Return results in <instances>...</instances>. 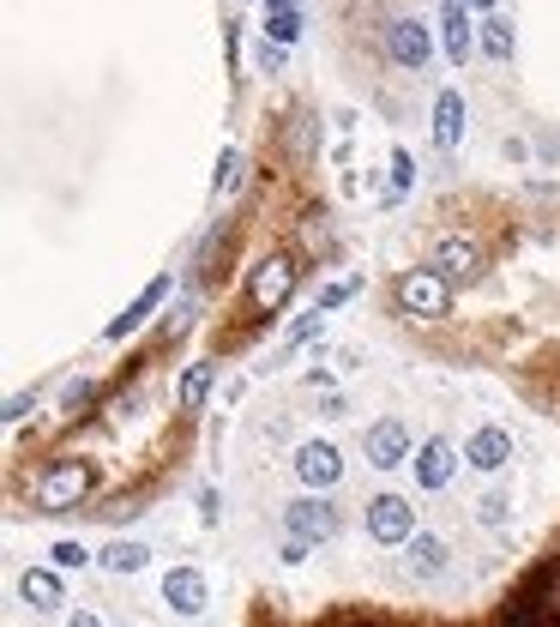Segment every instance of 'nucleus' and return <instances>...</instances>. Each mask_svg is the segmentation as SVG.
<instances>
[{
    "mask_svg": "<svg viewBox=\"0 0 560 627\" xmlns=\"http://www.w3.org/2000/svg\"><path fill=\"white\" fill-rule=\"evenodd\" d=\"M85 495H91V465H85V458H54V465H42L37 483H30L37 513H66Z\"/></svg>",
    "mask_w": 560,
    "mask_h": 627,
    "instance_id": "1",
    "label": "nucleus"
},
{
    "mask_svg": "<svg viewBox=\"0 0 560 627\" xmlns=\"http://www.w3.org/2000/svg\"><path fill=\"white\" fill-rule=\"evenodd\" d=\"M391 296H398V314H410V320H446V314H452V284H446L434 266L405 272Z\"/></svg>",
    "mask_w": 560,
    "mask_h": 627,
    "instance_id": "2",
    "label": "nucleus"
},
{
    "mask_svg": "<svg viewBox=\"0 0 560 627\" xmlns=\"http://www.w3.org/2000/svg\"><path fill=\"white\" fill-rule=\"evenodd\" d=\"M296 278H301V266L289 260V254H272V260L253 266V278H248L253 314H277V308H284V302L296 296Z\"/></svg>",
    "mask_w": 560,
    "mask_h": 627,
    "instance_id": "3",
    "label": "nucleus"
},
{
    "mask_svg": "<svg viewBox=\"0 0 560 627\" xmlns=\"http://www.w3.org/2000/svg\"><path fill=\"white\" fill-rule=\"evenodd\" d=\"M368 537L386 549H405L410 537H416V507H410L405 495H374L368 501Z\"/></svg>",
    "mask_w": 560,
    "mask_h": 627,
    "instance_id": "4",
    "label": "nucleus"
},
{
    "mask_svg": "<svg viewBox=\"0 0 560 627\" xmlns=\"http://www.w3.org/2000/svg\"><path fill=\"white\" fill-rule=\"evenodd\" d=\"M284 531L301 537V543H332L338 537V507L326 495H301L284 507Z\"/></svg>",
    "mask_w": 560,
    "mask_h": 627,
    "instance_id": "5",
    "label": "nucleus"
},
{
    "mask_svg": "<svg viewBox=\"0 0 560 627\" xmlns=\"http://www.w3.org/2000/svg\"><path fill=\"white\" fill-rule=\"evenodd\" d=\"M362 453H368V465H374V470H398V465L416 458V453H410V429L398 417H379L374 429L362 434Z\"/></svg>",
    "mask_w": 560,
    "mask_h": 627,
    "instance_id": "6",
    "label": "nucleus"
},
{
    "mask_svg": "<svg viewBox=\"0 0 560 627\" xmlns=\"http://www.w3.org/2000/svg\"><path fill=\"white\" fill-rule=\"evenodd\" d=\"M386 54L398 66H410V73H422V66H428V54H434L428 25H422V19H391V25H386Z\"/></svg>",
    "mask_w": 560,
    "mask_h": 627,
    "instance_id": "7",
    "label": "nucleus"
},
{
    "mask_svg": "<svg viewBox=\"0 0 560 627\" xmlns=\"http://www.w3.org/2000/svg\"><path fill=\"white\" fill-rule=\"evenodd\" d=\"M296 477L308 489H320V495H326V489H338V477H344L338 446H332V441H301L296 446Z\"/></svg>",
    "mask_w": 560,
    "mask_h": 627,
    "instance_id": "8",
    "label": "nucleus"
},
{
    "mask_svg": "<svg viewBox=\"0 0 560 627\" xmlns=\"http://www.w3.org/2000/svg\"><path fill=\"white\" fill-rule=\"evenodd\" d=\"M434 272L446 278V284H470V278L483 272V248H476V242H470V235H446L440 248H434Z\"/></svg>",
    "mask_w": 560,
    "mask_h": 627,
    "instance_id": "9",
    "label": "nucleus"
},
{
    "mask_svg": "<svg viewBox=\"0 0 560 627\" xmlns=\"http://www.w3.org/2000/svg\"><path fill=\"white\" fill-rule=\"evenodd\" d=\"M410 465H416V489H446V483H452V470H458V453H452L446 434H428Z\"/></svg>",
    "mask_w": 560,
    "mask_h": 627,
    "instance_id": "10",
    "label": "nucleus"
},
{
    "mask_svg": "<svg viewBox=\"0 0 560 627\" xmlns=\"http://www.w3.org/2000/svg\"><path fill=\"white\" fill-rule=\"evenodd\" d=\"M163 603H170L175 615H206V603H211L206 574H199V567H175V574L163 579Z\"/></svg>",
    "mask_w": 560,
    "mask_h": 627,
    "instance_id": "11",
    "label": "nucleus"
},
{
    "mask_svg": "<svg viewBox=\"0 0 560 627\" xmlns=\"http://www.w3.org/2000/svg\"><path fill=\"white\" fill-rule=\"evenodd\" d=\"M446 562H452V549H446V537H434V531H416L405 543V574L410 579H440Z\"/></svg>",
    "mask_w": 560,
    "mask_h": 627,
    "instance_id": "12",
    "label": "nucleus"
},
{
    "mask_svg": "<svg viewBox=\"0 0 560 627\" xmlns=\"http://www.w3.org/2000/svg\"><path fill=\"white\" fill-rule=\"evenodd\" d=\"M464 458H470L476 470H500V465L512 458V434L500 429V422H483V429L464 441Z\"/></svg>",
    "mask_w": 560,
    "mask_h": 627,
    "instance_id": "13",
    "label": "nucleus"
},
{
    "mask_svg": "<svg viewBox=\"0 0 560 627\" xmlns=\"http://www.w3.org/2000/svg\"><path fill=\"white\" fill-rule=\"evenodd\" d=\"M18 598H25L37 615H54L66 603V591H61V579H54L49 567H25V574H18Z\"/></svg>",
    "mask_w": 560,
    "mask_h": 627,
    "instance_id": "14",
    "label": "nucleus"
},
{
    "mask_svg": "<svg viewBox=\"0 0 560 627\" xmlns=\"http://www.w3.org/2000/svg\"><path fill=\"white\" fill-rule=\"evenodd\" d=\"M519 627H560V574H548L543 586H536L531 598H524Z\"/></svg>",
    "mask_w": 560,
    "mask_h": 627,
    "instance_id": "15",
    "label": "nucleus"
},
{
    "mask_svg": "<svg viewBox=\"0 0 560 627\" xmlns=\"http://www.w3.org/2000/svg\"><path fill=\"white\" fill-rule=\"evenodd\" d=\"M458 139H464V97L440 91L434 97V145H440V151H458Z\"/></svg>",
    "mask_w": 560,
    "mask_h": 627,
    "instance_id": "16",
    "label": "nucleus"
},
{
    "mask_svg": "<svg viewBox=\"0 0 560 627\" xmlns=\"http://www.w3.org/2000/svg\"><path fill=\"white\" fill-rule=\"evenodd\" d=\"M163 296H170V278H151V284H145V296L133 302V308L121 314V320H109V332H103V339H127V332H139L145 320H151V308H157Z\"/></svg>",
    "mask_w": 560,
    "mask_h": 627,
    "instance_id": "17",
    "label": "nucleus"
},
{
    "mask_svg": "<svg viewBox=\"0 0 560 627\" xmlns=\"http://www.w3.org/2000/svg\"><path fill=\"white\" fill-rule=\"evenodd\" d=\"M440 42H446V61H452V66H464V61H470V19H464V0H446Z\"/></svg>",
    "mask_w": 560,
    "mask_h": 627,
    "instance_id": "18",
    "label": "nucleus"
},
{
    "mask_svg": "<svg viewBox=\"0 0 560 627\" xmlns=\"http://www.w3.org/2000/svg\"><path fill=\"white\" fill-rule=\"evenodd\" d=\"M296 37H301V13H296V0H272V7H265V42L289 49Z\"/></svg>",
    "mask_w": 560,
    "mask_h": 627,
    "instance_id": "19",
    "label": "nucleus"
},
{
    "mask_svg": "<svg viewBox=\"0 0 560 627\" xmlns=\"http://www.w3.org/2000/svg\"><path fill=\"white\" fill-rule=\"evenodd\" d=\"M211 380H217V362H187L182 386H175V405L199 410V405H206V392H211Z\"/></svg>",
    "mask_w": 560,
    "mask_h": 627,
    "instance_id": "20",
    "label": "nucleus"
},
{
    "mask_svg": "<svg viewBox=\"0 0 560 627\" xmlns=\"http://www.w3.org/2000/svg\"><path fill=\"white\" fill-rule=\"evenodd\" d=\"M145 562H151V549H145V543H133V537H121V543H109V549H103V567H109V574H121V579H127V574H139Z\"/></svg>",
    "mask_w": 560,
    "mask_h": 627,
    "instance_id": "21",
    "label": "nucleus"
},
{
    "mask_svg": "<svg viewBox=\"0 0 560 627\" xmlns=\"http://www.w3.org/2000/svg\"><path fill=\"white\" fill-rule=\"evenodd\" d=\"M483 54L488 61H512V25L507 19H483Z\"/></svg>",
    "mask_w": 560,
    "mask_h": 627,
    "instance_id": "22",
    "label": "nucleus"
},
{
    "mask_svg": "<svg viewBox=\"0 0 560 627\" xmlns=\"http://www.w3.org/2000/svg\"><path fill=\"white\" fill-rule=\"evenodd\" d=\"M356 290H362V278H332V284L320 290V302H313V308H320V314H332V308H344V302H350Z\"/></svg>",
    "mask_w": 560,
    "mask_h": 627,
    "instance_id": "23",
    "label": "nucleus"
},
{
    "mask_svg": "<svg viewBox=\"0 0 560 627\" xmlns=\"http://www.w3.org/2000/svg\"><path fill=\"white\" fill-rule=\"evenodd\" d=\"M476 519H483V525H507L512 519V495H500V489H495V495H483V501H476Z\"/></svg>",
    "mask_w": 560,
    "mask_h": 627,
    "instance_id": "24",
    "label": "nucleus"
},
{
    "mask_svg": "<svg viewBox=\"0 0 560 627\" xmlns=\"http://www.w3.org/2000/svg\"><path fill=\"white\" fill-rule=\"evenodd\" d=\"M241 187V151H223L217 157V194H235Z\"/></svg>",
    "mask_w": 560,
    "mask_h": 627,
    "instance_id": "25",
    "label": "nucleus"
},
{
    "mask_svg": "<svg viewBox=\"0 0 560 627\" xmlns=\"http://www.w3.org/2000/svg\"><path fill=\"white\" fill-rule=\"evenodd\" d=\"M85 562H91V549H85V543H73V537L54 543V567H61V574H73V567H85Z\"/></svg>",
    "mask_w": 560,
    "mask_h": 627,
    "instance_id": "26",
    "label": "nucleus"
},
{
    "mask_svg": "<svg viewBox=\"0 0 560 627\" xmlns=\"http://www.w3.org/2000/svg\"><path fill=\"white\" fill-rule=\"evenodd\" d=\"M313 332H320V308H313V314H301L296 327H289V339H284V351H296V344H308V339H313Z\"/></svg>",
    "mask_w": 560,
    "mask_h": 627,
    "instance_id": "27",
    "label": "nucleus"
},
{
    "mask_svg": "<svg viewBox=\"0 0 560 627\" xmlns=\"http://www.w3.org/2000/svg\"><path fill=\"white\" fill-rule=\"evenodd\" d=\"M391 175H398V194L416 182V163H410V151H391Z\"/></svg>",
    "mask_w": 560,
    "mask_h": 627,
    "instance_id": "28",
    "label": "nucleus"
},
{
    "mask_svg": "<svg viewBox=\"0 0 560 627\" xmlns=\"http://www.w3.org/2000/svg\"><path fill=\"white\" fill-rule=\"evenodd\" d=\"M30 410H37V398H25V392H13V398H7V422H25Z\"/></svg>",
    "mask_w": 560,
    "mask_h": 627,
    "instance_id": "29",
    "label": "nucleus"
},
{
    "mask_svg": "<svg viewBox=\"0 0 560 627\" xmlns=\"http://www.w3.org/2000/svg\"><path fill=\"white\" fill-rule=\"evenodd\" d=\"M253 61H260V73H277V66H284V49H277V42H260Z\"/></svg>",
    "mask_w": 560,
    "mask_h": 627,
    "instance_id": "30",
    "label": "nucleus"
},
{
    "mask_svg": "<svg viewBox=\"0 0 560 627\" xmlns=\"http://www.w3.org/2000/svg\"><path fill=\"white\" fill-rule=\"evenodd\" d=\"M78 405H91V380H78V386H66V410H78Z\"/></svg>",
    "mask_w": 560,
    "mask_h": 627,
    "instance_id": "31",
    "label": "nucleus"
},
{
    "mask_svg": "<svg viewBox=\"0 0 560 627\" xmlns=\"http://www.w3.org/2000/svg\"><path fill=\"white\" fill-rule=\"evenodd\" d=\"M308 549H313V543H301V537H289V543H284V562H289V567H296V562H308Z\"/></svg>",
    "mask_w": 560,
    "mask_h": 627,
    "instance_id": "32",
    "label": "nucleus"
},
{
    "mask_svg": "<svg viewBox=\"0 0 560 627\" xmlns=\"http://www.w3.org/2000/svg\"><path fill=\"white\" fill-rule=\"evenodd\" d=\"M66 627H103V622H97V615H73Z\"/></svg>",
    "mask_w": 560,
    "mask_h": 627,
    "instance_id": "33",
    "label": "nucleus"
},
{
    "mask_svg": "<svg viewBox=\"0 0 560 627\" xmlns=\"http://www.w3.org/2000/svg\"><path fill=\"white\" fill-rule=\"evenodd\" d=\"M464 7H495V0H464Z\"/></svg>",
    "mask_w": 560,
    "mask_h": 627,
    "instance_id": "34",
    "label": "nucleus"
}]
</instances>
